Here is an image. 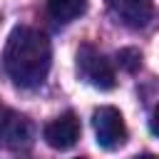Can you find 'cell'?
I'll return each instance as SVG.
<instances>
[{
  "mask_svg": "<svg viewBox=\"0 0 159 159\" xmlns=\"http://www.w3.org/2000/svg\"><path fill=\"white\" fill-rule=\"evenodd\" d=\"M50 62H52L50 40L40 30L15 27L10 32L5 55H2V65H5L7 77L17 87H25V89L40 87L47 80Z\"/></svg>",
  "mask_w": 159,
  "mask_h": 159,
  "instance_id": "6da1fadb",
  "label": "cell"
},
{
  "mask_svg": "<svg viewBox=\"0 0 159 159\" xmlns=\"http://www.w3.org/2000/svg\"><path fill=\"white\" fill-rule=\"evenodd\" d=\"M77 72L84 82H89L97 89H112L117 84V77H114L109 60L89 45H82L77 50Z\"/></svg>",
  "mask_w": 159,
  "mask_h": 159,
  "instance_id": "7a4b0ae2",
  "label": "cell"
},
{
  "mask_svg": "<svg viewBox=\"0 0 159 159\" xmlns=\"http://www.w3.org/2000/svg\"><path fill=\"white\" fill-rule=\"evenodd\" d=\"M94 124V134H97V144L102 149H117L127 142V124L119 114V109L114 107H99L92 117Z\"/></svg>",
  "mask_w": 159,
  "mask_h": 159,
  "instance_id": "3957f363",
  "label": "cell"
},
{
  "mask_svg": "<svg viewBox=\"0 0 159 159\" xmlns=\"http://www.w3.org/2000/svg\"><path fill=\"white\" fill-rule=\"evenodd\" d=\"M77 139H80V119L75 117V112H65L45 127V142L52 149H70L77 144Z\"/></svg>",
  "mask_w": 159,
  "mask_h": 159,
  "instance_id": "277c9868",
  "label": "cell"
},
{
  "mask_svg": "<svg viewBox=\"0 0 159 159\" xmlns=\"http://www.w3.org/2000/svg\"><path fill=\"white\" fill-rule=\"evenodd\" d=\"M32 142V124L17 112H5L0 119V147L22 149Z\"/></svg>",
  "mask_w": 159,
  "mask_h": 159,
  "instance_id": "5b68a950",
  "label": "cell"
},
{
  "mask_svg": "<svg viewBox=\"0 0 159 159\" xmlns=\"http://www.w3.org/2000/svg\"><path fill=\"white\" fill-rule=\"evenodd\" d=\"M107 7L127 27H144L154 15L152 0H107Z\"/></svg>",
  "mask_w": 159,
  "mask_h": 159,
  "instance_id": "8992f818",
  "label": "cell"
},
{
  "mask_svg": "<svg viewBox=\"0 0 159 159\" xmlns=\"http://www.w3.org/2000/svg\"><path fill=\"white\" fill-rule=\"evenodd\" d=\"M87 10V0H47V12L57 22H72Z\"/></svg>",
  "mask_w": 159,
  "mask_h": 159,
  "instance_id": "52a82bcc",
  "label": "cell"
},
{
  "mask_svg": "<svg viewBox=\"0 0 159 159\" xmlns=\"http://www.w3.org/2000/svg\"><path fill=\"white\" fill-rule=\"evenodd\" d=\"M117 57H119V65H122L124 70H129V72L142 65V55H139L137 50H122Z\"/></svg>",
  "mask_w": 159,
  "mask_h": 159,
  "instance_id": "ba28073f",
  "label": "cell"
},
{
  "mask_svg": "<svg viewBox=\"0 0 159 159\" xmlns=\"http://www.w3.org/2000/svg\"><path fill=\"white\" fill-rule=\"evenodd\" d=\"M149 127H152V132L159 137V104H157V109L152 112V119H149Z\"/></svg>",
  "mask_w": 159,
  "mask_h": 159,
  "instance_id": "9c48e42d",
  "label": "cell"
},
{
  "mask_svg": "<svg viewBox=\"0 0 159 159\" xmlns=\"http://www.w3.org/2000/svg\"><path fill=\"white\" fill-rule=\"evenodd\" d=\"M134 159H159V157H154V154H142V157H134Z\"/></svg>",
  "mask_w": 159,
  "mask_h": 159,
  "instance_id": "30bf717a",
  "label": "cell"
}]
</instances>
